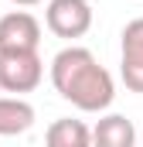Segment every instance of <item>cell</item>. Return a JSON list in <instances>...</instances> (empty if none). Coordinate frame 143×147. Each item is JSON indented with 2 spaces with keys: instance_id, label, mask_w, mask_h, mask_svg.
Listing matches in <instances>:
<instances>
[{
  "instance_id": "cell-8",
  "label": "cell",
  "mask_w": 143,
  "mask_h": 147,
  "mask_svg": "<svg viewBox=\"0 0 143 147\" xmlns=\"http://www.w3.org/2000/svg\"><path fill=\"white\" fill-rule=\"evenodd\" d=\"M44 147H92V127L82 120L61 116L44 130Z\"/></svg>"
},
{
  "instance_id": "cell-7",
  "label": "cell",
  "mask_w": 143,
  "mask_h": 147,
  "mask_svg": "<svg viewBox=\"0 0 143 147\" xmlns=\"http://www.w3.org/2000/svg\"><path fill=\"white\" fill-rule=\"evenodd\" d=\"M37 113L24 96H0V137H17L34 127Z\"/></svg>"
},
{
  "instance_id": "cell-5",
  "label": "cell",
  "mask_w": 143,
  "mask_h": 147,
  "mask_svg": "<svg viewBox=\"0 0 143 147\" xmlns=\"http://www.w3.org/2000/svg\"><path fill=\"white\" fill-rule=\"evenodd\" d=\"M119 75L130 92H143V17H133L123 28L119 41Z\"/></svg>"
},
{
  "instance_id": "cell-1",
  "label": "cell",
  "mask_w": 143,
  "mask_h": 147,
  "mask_svg": "<svg viewBox=\"0 0 143 147\" xmlns=\"http://www.w3.org/2000/svg\"><path fill=\"white\" fill-rule=\"evenodd\" d=\"M51 86L82 113H102L116 99V82L109 69L99 65V58L82 45H68L51 58Z\"/></svg>"
},
{
  "instance_id": "cell-10",
  "label": "cell",
  "mask_w": 143,
  "mask_h": 147,
  "mask_svg": "<svg viewBox=\"0 0 143 147\" xmlns=\"http://www.w3.org/2000/svg\"><path fill=\"white\" fill-rule=\"evenodd\" d=\"M140 147H143V140H140Z\"/></svg>"
},
{
  "instance_id": "cell-6",
  "label": "cell",
  "mask_w": 143,
  "mask_h": 147,
  "mask_svg": "<svg viewBox=\"0 0 143 147\" xmlns=\"http://www.w3.org/2000/svg\"><path fill=\"white\" fill-rule=\"evenodd\" d=\"M92 147H140L133 120L123 113H106L92 127Z\"/></svg>"
},
{
  "instance_id": "cell-9",
  "label": "cell",
  "mask_w": 143,
  "mask_h": 147,
  "mask_svg": "<svg viewBox=\"0 0 143 147\" xmlns=\"http://www.w3.org/2000/svg\"><path fill=\"white\" fill-rule=\"evenodd\" d=\"M14 7H34V3H44V0H10Z\"/></svg>"
},
{
  "instance_id": "cell-3",
  "label": "cell",
  "mask_w": 143,
  "mask_h": 147,
  "mask_svg": "<svg viewBox=\"0 0 143 147\" xmlns=\"http://www.w3.org/2000/svg\"><path fill=\"white\" fill-rule=\"evenodd\" d=\"M44 24L51 34L75 41V38L89 34L92 28V3L89 0H48Z\"/></svg>"
},
{
  "instance_id": "cell-4",
  "label": "cell",
  "mask_w": 143,
  "mask_h": 147,
  "mask_svg": "<svg viewBox=\"0 0 143 147\" xmlns=\"http://www.w3.org/2000/svg\"><path fill=\"white\" fill-rule=\"evenodd\" d=\"M41 21L31 10H10L0 17V51H37Z\"/></svg>"
},
{
  "instance_id": "cell-2",
  "label": "cell",
  "mask_w": 143,
  "mask_h": 147,
  "mask_svg": "<svg viewBox=\"0 0 143 147\" xmlns=\"http://www.w3.org/2000/svg\"><path fill=\"white\" fill-rule=\"evenodd\" d=\"M44 79V62L37 51H0V89L3 92H34Z\"/></svg>"
}]
</instances>
